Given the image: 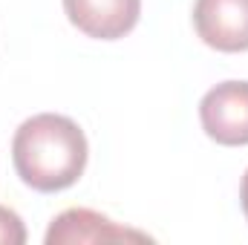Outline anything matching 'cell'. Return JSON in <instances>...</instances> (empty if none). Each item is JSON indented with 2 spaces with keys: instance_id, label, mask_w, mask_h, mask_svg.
<instances>
[{
  "instance_id": "obj_6",
  "label": "cell",
  "mask_w": 248,
  "mask_h": 245,
  "mask_svg": "<svg viewBox=\"0 0 248 245\" xmlns=\"http://www.w3.org/2000/svg\"><path fill=\"white\" fill-rule=\"evenodd\" d=\"M26 243V228L23 219L0 205V245H23Z\"/></svg>"
},
{
  "instance_id": "obj_1",
  "label": "cell",
  "mask_w": 248,
  "mask_h": 245,
  "mask_svg": "<svg viewBox=\"0 0 248 245\" xmlns=\"http://www.w3.org/2000/svg\"><path fill=\"white\" fill-rule=\"evenodd\" d=\"M87 136L58 113L32 116L12 138V162L23 184L38 193H58L81 179L87 168Z\"/></svg>"
},
{
  "instance_id": "obj_7",
  "label": "cell",
  "mask_w": 248,
  "mask_h": 245,
  "mask_svg": "<svg viewBox=\"0 0 248 245\" xmlns=\"http://www.w3.org/2000/svg\"><path fill=\"white\" fill-rule=\"evenodd\" d=\"M240 205H243V214H246V219H248V170H246V176H243V184H240Z\"/></svg>"
},
{
  "instance_id": "obj_3",
  "label": "cell",
  "mask_w": 248,
  "mask_h": 245,
  "mask_svg": "<svg viewBox=\"0 0 248 245\" xmlns=\"http://www.w3.org/2000/svg\"><path fill=\"white\" fill-rule=\"evenodd\" d=\"M193 26L202 44L219 52L248 49V0H196Z\"/></svg>"
},
{
  "instance_id": "obj_2",
  "label": "cell",
  "mask_w": 248,
  "mask_h": 245,
  "mask_svg": "<svg viewBox=\"0 0 248 245\" xmlns=\"http://www.w3.org/2000/svg\"><path fill=\"white\" fill-rule=\"evenodd\" d=\"M202 130L225 147L248 144V81H222L199 101Z\"/></svg>"
},
{
  "instance_id": "obj_5",
  "label": "cell",
  "mask_w": 248,
  "mask_h": 245,
  "mask_svg": "<svg viewBox=\"0 0 248 245\" xmlns=\"http://www.w3.org/2000/svg\"><path fill=\"white\" fill-rule=\"evenodd\" d=\"M84 245V243H150L147 234L124 228L110 216L90 208H69L58 214L46 231V245Z\"/></svg>"
},
{
  "instance_id": "obj_4",
  "label": "cell",
  "mask_w": 248,
  "mask_h": 245,
  "mask_svg": "<svg viewBox=\"0 0 248 245\" xmlns=\"http://www.w3.org/2000/svg\"><path fill=\"white\" fill-rule=\"evenodd\" d=\"M63 12L87 38L119 41L139 23L141 0H63Z\"/></svg>"
}]
</instances>
